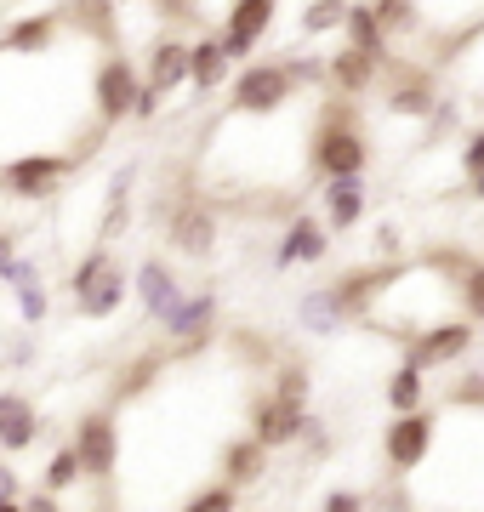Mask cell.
Segmentation results:
<instances>
[{"mask_svg": "<svg viewBox=\"0 0 484 512\" xmlns=\"http://www.w3.org/2000/svg\"><path fill=\"white\" fill-rule=\"evenodd\" d=\"M18 501H23V495H18ZM18 501H12V495H0V512H23Z\"/></svg>", "mask_w": 484, "mask_h": 512, "instance_id": "obj_39", "label": "cell"}, {"mask_svg": "<svg viewBox=\"0 0 484 512\" xmlns=\"http://www.w3.org/2000/svg\"><path fill=\"white\" fill-rule=\"evenodd\" d=\"M371 171V131L359 120V103L325 97L308 120V177L336 183V177H365Z\"/></svg>", "mask_w": 484, "mask_h": 512, "instance_id": "obj_1", "label": "cell"}, {"mask_svg": "<svg viewBox=\"0 0 484 512\" xmlns=\"http://www.w3.org/2000/svg\"><path fill=\"white\" fill-rule=\"evenodd\" d=\"M137 80L143 74L131 69V57L114 46V52L97 57V69H92V103H97V120L103 126H120V120H131V97H137Z\"/></svg>", "mask_w": 484, "mask_h": 512, "instance_id": "obj_11", "label": "cell"}, {"mask_svg": "<svg viewBox=\"0 0 484 512\" xmlns=\"http://www.w3.org/2000/svg\"><path fill=\"white\" fill-rule=\"evenodd\" d=\"M319 512H371V501L359 490H325L319 495Z\"/></svg>", "mask_w": 484, "mask_h": 512, "instance_id": "obj_35", "label": "cell"}, {"mask_svg": "<svg viewBox=\"0 0 484 512\" xmlns=\"http://www.w3.org/2000/svg\"><path fill=\"white\" fill-rule=\"evenodd\" d=\"M433 439H439V410H405V416H393L382 427V461H388V473L405 484L428 461Z\"/></svg>", "mask_w": 484, "mask_h": 512, "instance_id": "obj_5", "label": "cell"}, {"mask_svg": "<svg viewBox=\"0 0 484 512\" xmlns=\"http://www.w3.org/2000/svg\"><path fill=\"white\" fill-rule=\"evenodd\" d=\"M217 478L223 484H234V490H251V484H262L268 478V450H262L251 433H234V439L217 444Z\"/></svg>", "mask_w": 484, "mask_h": 512, "instance_id": "obj_18", "label": "cell"}, {"mask_svg": "<svg viewBox=\"0 0 484 512\" xmlns=\"http://www.w3.org/2000/svg\"><path fill=\"white\" fill-rule=\"evenodd\" d=\"M63 35H69V12H63V6H52V12H29V18L6 23L0 52H52Z\"/></svg>", "mask_w": 484, "mask_h": 512, "instance_id": "obj_19", "label": "cell"}, {"mask_svg": "<svg viewBox=\"0 0 484 512\" xmlns=\"http://www.w3.org/2000/svg\"><path fill=\"white\" fill-rule=\"evenodd\" d=\"M228 80H234V63H228V52L217 46V35L188 40V86H194V92H223Z\"/></svg>", "mask_w": 484, "mask_h": 512, "instance_id": "obj_22", "label": "cell"}, {"mask_svg": "<svg viewBox=\"0 0 484 512\" xmlns=\"http://www.w3.org/2000/svg\"><path fill=\"white\" fill-rule=\"evenodd\" d=\"M75 456H80V473L92 478V484H114L120 473V421L114 410H86L75 421Z\"/></svg>", "mask_w": 484, "mask_h": 512, "instance_id": "obj_7", "label": "cell"}, {"mask_svg": "<svg viewBox=\"0 0 484 512\" xmlns=\"http://www.w3.org/2000/svg\"><path fill=\"white\" fill-rule=\"evenodd\" d=\"M154 12H160V23H171V29H194V23H205V0H149Z\"/></svg>", "mask_w": 484, "mask_h": 512, "instance_id": "obj_31", "label": "cell"}, {"mask_svg": "<svg viewBox=\"0 0 484 512\" xmlns=\"http://www.w3.org/2000/svg\"><path fill=\"white\" fill-rule=\"evenodd\" d=\"M376 23H382V35L388 40H410L422 35V18H416V0H371Z\"/></svg>", "mask_w": 484, "mask_h": 512, "instance_id": "obj_27", "label": "cell"}, {"mask_svg": "<svg viewBox=\"0 0 484 512\" xmlns=\"http://www.w3.org/2000/svg\"><path fill=\"white\" fill-rule=\"evenodd\" d=\"M342 35H348V46H354V52L376 57L382 69L393 63V40L382 35V23H376L371 0H354V6H348V18H342Z\"/></svg>", "mask_w": 484, "mask_h": 512, "instance_id": "obj_23", "label": "cell"}, {"mask_svg": "<svg viewBox=\"0 0 484 512\" xmlns=\"http://www.w3.org/2000/svg\"><path fill=\"white\" fill-rule=\"evenodd\" d=\"M274 12H280V0H228L223 23H217V46L228 52V63H245V57L268 40Z\"/></svg>", "mask_w": 484, "mask_h": 512, "instance_id": "obj_10", "label": "cell"}, {"mask_svg": "<svg viewBox=\"0 0 484 512\" xmlns=\"http://www.w3.org/2000/svg\"><path fill=\"white\" fill-rule=\"evenodd\" d=\"M428 370H416V365H399L388 370V387H382V399H388V410L393 416H405V410H428Z\"/></svg>", "mask_w": 484, "mask_h": 512, "instance_id": "obj_25", "label": "cell"}, {"mask_svg": "<svg viewBox=\"0 0 484 512\" xmlns=\"http://www.w3.org/2000/svg\"><path fill=\"white\" fill-rule=\"evenodd\" d=\"M166 342L177 348V359H194V353L217 336V291L211 285H194V291H183V302L166 313Z\"/></svg>", "mask_w": 484, "mask_h": 512, "instance_id": "obj_9", "label": "cell"}, {"mask_svg": "<svg viewBox=\"0 0 484 512\" xmlns=\"http://www.w3.org/2000/svg\"><path fill=\"white\" fill-rule=\"evenodd\" d=\"M80 456H75V444H52V456H46V467H40V490L46 495H69L80 484Z\"/></svg>", "mask_w": 484, "mask_h": 512, "instance_id": "obj_26", "label": "cell"}, {"mask_svg": "<svg viewBox=\"0 0 484 512\" xmlns=\"http://www.w3.org/2000/svg\"><path fill=\"white\" fill-rule=\"evenodd\" d=\"M143 86H154L160 97L183 92V86H188V35H166V40H154L149 69H143Z\"/></svg>", "mask_w": 484, "mask_h": 512, "instance_id": "obj_21", "label": "cell"}, {"mask_svg": "<svg viewBox=\"0 0 484 512\" xmlns=\"http://www.w3.org/2000/svg\"><path fill=\"white\" fill-rule=\"evenodd\" d=\"M268 393H280V399H291V404H308V370L302 365H274Z\"/></svg>", "mask_w": 484, "mask_h": 512, "instance_id": "obj_32", "label": "cell"}, {"mask_svg": "<svg viewBox=\"0 0 484 512\" xmlns=\"http://www.w3.org/2000/svg\"><path fill=\"white\" fill-rule=\"evenodd\" d=\"M160 103H166V97L154 92V86H143V80H137V97H131V120H137V126L160 120Z\"/></svg>", "mask_w": 484, "mask_h": 512, "instance_id": "obj_34", "label": "cell"}, {"mask_svg": "<svg viewBox=\"0 0 484 512\" xmlns=\"http://www.w3.org/2000/svg\"><path fill=\"white\" fill-rule=\"evenodd\" d=\"M0 291H12V302H18V313H23V325H40V319L52 313V296H46V279H40L35 256H18V262L6 268V279H0Z\"/></svg>", "mask_w": 484, "mask_h": 512, "instance_id": "obj_20", "label": "cell"}, {"mask_svg": "<svg viewBox=\"0 0 484 512\" xmlns=\"http://www.w3.org/2000/svg\"><path fill=\"white\" fill-rule=\"evenodd\" d=\"M382 80H388L382 109H388L393 120H433V109H439L433 69H416V63H399V57H393L388 69H382Z\"/></svg>", "mask_w": 484, "mask_h": 512, "instance_id": "obj_13", "label": "cell"}, {"mask_svg": "<svg viewBox=\"0 0 484 512\" xmlns=\"http://www.w3.org/2000/svg\"><path fill=\"white\" fill-rule=\"evenodd\" d=\"M177 512H240V490L223 484V478H211V484H200V490H188V501Z\"/></svg>", "mask_w": 484, "mask_h": 512, "instance_id": "obj_29", "label": "cell"}, {"mask_svg": "<svg viewBox=\"0 0 484 512\" xmlns=\"http://www.w3.org/2000/svg\"><path fill=\"white\" fill-rule=\"evenodd\" d=\"M183 274L171 268L166 256H143L137 262V274H131V296L143 302V319H154V325H166V313L183 302Z\"/></svg>", "mask_w": 484, "mask_h": 512, "instance_id": "obj_15", "label": "cell"}, {"mask_svg": "<svg viewBox=\"0 0 484 512\" xmlns=\"http://www.w3.org/2000/svg\"><path fill=\"white\" fill-rule=\"evenodd\" d=\"M297 80L285 69V57H268V63H240L234 80H228V114L240 120H268V114H285L297 103Z\"/></svg>", "mask_w": 484, "mask_h": 512, "instance_id": "obj_2", "label": "cell"}, {"mask_svg": "<svg viewBox=\"0 0 484 512\" xmlns=\"http://www.w3.org/2000/svg\"><path fill=\"white\" fill-rule=\"evenodd\" d=\"M40 433H46V421H40L35 399L18 393V387H6V393H0V456H23V450H35Z\"/></svg>", "mask_w": 484, "mask_h": 512, "instance_id": "obj_17", "label": "cell"}, {"mask_svg": "<svg viewBox=\"0 0 484 512\" xmlns=\"http://www.w3.org/2000/svg\"><path fill=\"white\" fill-rule=\"evenodd\" d=\"M331 256V228L319 217H308V211H297V217L280 228V239H274V274H285V268H314V262H325Z\"/></svg>", "mask_w": 484, "mask_h": 512, "instance_id": "obj_14", "label": "cell"}, {"mask_svg": "<svg viewBox=\"0 0 484 512\" xmlns=\"http://www.w3.org/2000/svg\"><path fill=\"white\" fill-rule=\"evenodd\" d=\"M467 188H473V200H484V177H479V183H467Z\"/></svg>", "mask_w": 484, "mask_h": 512, "instance_id": "obj_40", "label": "cell"}, {"mask_svg": "<svg viewBox=\"0 0 484 512\" xmlns=\"http://www.w3.org/2000/svg\"><path fill=\"white\" fill-rule=\"evenodd\" d=\"M245 421H251V439L274 456V450H291V444H302V433H308V404H291L280 399V393H257V399L245 404Z\"/></svg>", "mask_w": 484, "mask_h": 512, "instance_id": "obj_8", "label": "cell"}, {"mask_svg": "<svg viewBox=\"0 0 484 512\" xmlns=\"http://www.w3.org/2000/svg\"><path fill=\"white\" fill-rule=\"evenodd\" d=\"M297 319H302V330H314V336H336L342 325H354L348 308H342V296H336V285H314V291L297 302Z\"/></svg>", "mask_w": 484, "mask_h": 512, "instance_id": "obj_24", "label": "cell"}, {"mask_svg": "<svg viewBox=\"0 0 484 512\" xmlns=\"http://www.w3.org/2000/svg\"><path fill=\"white\" fill-rule=\"evenodd\" d=\"M456 313L484 325V262H473V256H467L462 279H456Z\"/></svg>", "mask_w": 484, "mask_h": 512, "instance_id": "obj_28", "label": "cell"}, {"mask_svg": "<svg viewBox=\"0 0 484 512\" xmlns=\"http://www.w3.org/2000/svg\"><path fill=\"white\" fill-rule=\"evenodd\" d=\"M69 296H75L80 319H114V313L131 302V274L114 262V245H92L80 256L75 279H69Z\"/></svg>", "mask_w": 484, "mask_h": 512, "instance_id": "obj_3", "label": "cell"}, {"mask_svg": "<svg viewBox=\"0 0 484 512\" xmlns=\"http://www.w3.org/2000/svg\"><path fill=\"white\" fill-rule=\"evenodd\" d=\"M365 211H371V183H365V177H336V183H319V222H325L331 234L359 228Z\"/></svg>", "mask_w": 484, "mask_h": 512, "instance_id": "obj_16", "label": "cell"}, {"mask_svg": "<svg viewBox=\"0 0 484 512\" xmlns=\"http://www.w3.org/2000/svg\"><path fill=\"white\" fill-rule=\"evenodd\" d=\"M0 495H12V501L23 495V478H18V467H6V456H0Z\"/></svg>", "mask_w": 484, "mask_h": 512, "instance_id": "obj_38", "label": "cell"}, {"mask_svg": "<svg viewBox=\"0 0 484 512\" xmlns=\"http://www.w3.org/2000/svg\"><path fill=\"white\" fill-rule=\"evenodd\" d=\"M473 348H479V325L462 319V313H450V319L428 325L422 336H410V342H405V365H416V370H428V376H433V370L467 365Z\"/></svg>", "mask_w": 484, "mask_h": 512, "instance_id": "obj_4", "label": "cell"}, {"mask_svg": "<svg viewBox=\"0 0 484 512\" xmlns=\"http://www.w3.org/2000/svg\"><path fill=\"white\" fill-rule=\"evenodd\" d=\"M348 6H354V0H308V6H302V18H297V29H302V35H331V29H342Z\"/></svg>", "mask_w": 484, "mask_h": 512, "instance_id": "obj_30", "label": "cell"}, {"mask_svg": "<svg viewBox=\"0 0 484 512\" xmlns=\"http://www.w3.org/2000/svg\"><path fill=\"white\" fill-rule=\"evenodd\" d=\"M456 171H462V183H479L484 177V126L473 131V137H462V148H456Z\"/></svg>", "mask_w": 484, "mask_h": 512, "instance_id": "obj_33", "label": "cell"}, {"mask_svg": "<svg viewBox=\"0 0 484 512\" xmlns=\"http://www.w3.org/2000/svg\"><path fill=\"white\" fill-rule=\"evenodd\" d=\"M114 6H143V0H114Z\"/></svg>", "mask_w": 484, "mask_h": 512, "instance_id": "obj_41", "label": "cell"}, {"mask_svg": "<svg viewBox=\"0 0 484 512\" xmlns=\"http://www.w3.org/2000/svg\"><path fill=\"white\" fill-rule=\"evenodd\" d=\"M166 245L188 262H205L217 251V205L205 194H177L166 211Z\"/></svg>", "mask_w": 484, "mask_h": 512, "instance_id": "obj_6", "label": "cell"}, {"mask_svg": "<svg viewBox=\"0 0 484 512\" xmlns=\"http://www.w3.org/2000/svg\"><path fill=\"white\" fill-rule=\"evenodd\" d=\"M75 165L80 160H69V154H18V160L0 165V188L12 200H52Z\"/></svg>", "mask_w": 484, "mask_h": 512, "instance_id": "obj_12", "label": "cell"}, {"mask_svg": "<svg viewBox=\"0 0 484 512\" xmlns=\"http://www.w3.org/2000/svg\"><path fill=\"white\" fill-rule=\"evenodd\" d=\"M18 507H23V512H63V507H57V495H46V490H29Z\"/></svg>", "mask_w": 484, "mask_h": 512, "instance_id": "obj_36", "label": "cell"}, {"mask_svg": "<svg viewBox=\"0 0 484 512\" xmlns=\"http://www.w3.org/2000/svg\"><path fill=\"white\" fill-rule=\"evenodd\" d=\"M12 262H18V234H12V228H0V279H6Z\"/></svg>", "mask_w": 484, "mask_h": 512, "instance_id": "obj_37", "label": "cell"}]
</instances>
